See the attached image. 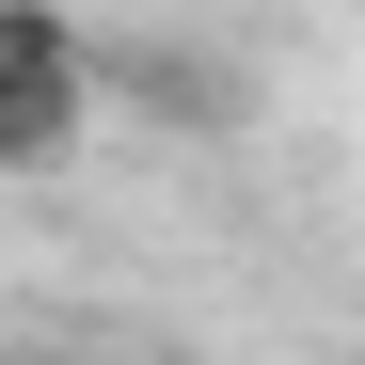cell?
<instances>
[{
  "instance_id": "2",
  "label": "cell",
  "mask_w": 365,
  "mask_h": 365,
  "mask_svg": "<svg viewBox=\"0 0 365 365\" xmlns=\"http://www.w3.org/2000/svg\"><path fill=\"white\" fill-rule=\"evenodd\" d=\"M96 96H143L159 128H222V111H238V80L207 64V48H159V32H128V48H96Z\"/></svg>"
},
{
  "instance_id": "3",
  "label": "cell",
  "mask_w": 365,
  "mask_h": 365,
  "mask_svg": "<svg viewBox=\"0 0 365 365\" xmlns=\"http://www.w3.org/2000/svg\"><path fill=\"white\" fill-rule=\"evenodd\" d=\"M16 365H96V349H16Z\"/></svg>"
},
{
  "instance_id": "1",
  "label": "cell",
  "mask_w": 365,
  "mask_h": 365,
  "mask_svg": "<svg viewBox=\"0 0 365 365\" xmlns=\"http://www.w3.org/2000/svg\"><path fill=\"white\" fill-rule=\"evenodd\" d=\"M96 128V32L48 0H0V175H64Z\"/></svg>"
}]
</instances>
